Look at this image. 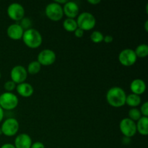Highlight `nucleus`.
I'll return each mask as SVG.
<instances>
[{"label":"nucleus","mask_w":148,"mask_h":148,"mask_svg":"<svg viewBox=\"0 0 148 148\" xmlns=\"http://www.w3.org/2000/svg\"><path fill=\"white\" fill-rule=\"evenodd\" d=\"M45 14L49 20L52 21H59L64 16L63 8L62 5L51 2L48 4L45 9Z\"/></svg>","instance_id":"5"},{"label":"nucleus","mask_w":148,"mask_h":148,"mask_svg":"<svg viewBox=\"0 0 148 148\" xmlns=\"http://www.w3.org/2000/svg\"><path fill=\"white\" fill-rule=\"evenodd\" d=\"M130 142V138H128V137H125L123 138V143H124L125 145H127Z\"/></svg>","instance_id":"34"},{"label":"nucleus","mask_w":148,"mask_h":148,"mask_svg":"<svg viewBox=\"0 0 148 148\" xmlns=\"http://www.w3.org/2000/svg\"><path fill=\"white\" fill-rule=\"evenodd\" d=\"M24 30L20 27L18 23L10 25L7 30V36L12 40H20L23 38Z\"/></svg>","instance_id":"12"},{"label":"nucleus","mask_w":148,"mask_h":148,"mask_svg":"<svg viewBox=\"0 0 148 148\" xmlns=\"http://www.w3.org/2000/svg\"><path fill=\"white\" fill-rule=\"evenodd\" d=\"M137 56L134 51L130 49H126L121 51L119 55L120 64L124 66H131L137 62Z\"/></svg>","instance_id":"8"},{"label":"nucleus","mask_w":148,"mask_h":148,"mask_svg":"<svg viewBox=\"0 0 148 148\" xmlns=\"http://www.w3.org/2000/svg\"><path fill=\"white\" fill-rule=\"evenodd\" d=\"M3 119H4V110L0 107V123L2 121Z\"/></svg>","instance_id":"33"},{"label":"nucleus","mask_w":148,"mask_h":148,"mask_svg":"<svg viewBox=\"0 0 148 148\" xmlns=\"http://www.w3.org/2000/svg\"><path fill=\"white\" fill-rule=\"evenodd\" d=\"M140 103H141V98H140V95L133 93L127 95L125 104H127L129 106L136 108L137 106H140Z\"/></svg>","instance_id":"18"},{"label":"nucleus","mask_w":148,"mask_h":148,"mask_svg":"<svg viewBox=\"0 0 148 148\" xmlns=\"http://www.w3.org/2000/svg\"><path fill=\"white\" fill-rule=\"evenodd\" d=\"M10 77L12 81H13L15 84L25 82L27 77V69L21 65L14 66L10 72Z\"/></svg>","instance_id":"10"},{"label":"nucleus","mask_w":148,"mask_h":148,"mask_svg":"<svg viewBox=\"0 0 148 148\" xmlns=\"http://www.w3.org/2000/svg\"><path fill=\"white\" fill-rule=\"evenodd\" d=\"M56 53L51 49H44L38 55V62L43 66H50L55 62Z\"/></svg>","instance_id":"11"},{"label":"nucleus","mask_w":148,"mask_h":148,"mask_svg":"<svg viewBox=\"0 0 148 148\" xmlns=\"http://www.w3.org/2000/svg\"><path fill=\"white\" fill-rule=\"evenodd\" d=\"M0 148H15L14 145L10 144V143H5V144L2 145Z\"/></svg>","instance_id":"30"},{"label":"nucleus","mask_w":148,"mask_h":148,"mask_svg":"<svg viewBox=\"0 0 148 148\" xmlns=\"http://www.w3.org/2000/svg\"><path fill=\"white\" fill-rule=\"evenodd\" d=\"M19 25H20V27L25 30H27L28 29L31 28V25H32V22L28 17H23L21 20H20V23H18Z\"/></svg>","instance_id":"24"},{"label":"nucleus","mask_w":148,"mask_h":148,"mask_svg":"<svg viewBox=\"0 0 148 148\" xmlns=\"http://www.w3.org/2000/svg\"><path fill=\"white\" fill-rule=\"evenodd\" d=\"M1 132L7 137H12L19 130V123L14 118H9L4 121L1 127Z\"/></svg>","instance_id":"7"},{"label":"nucleus","mask_w":148,"mask_h":148,"mask_svg":"<svg viewBox=\"0 0 148 148\" xmlns=\"http://www.w3.org/2000/svg\"><path fill=\"white\" fill-rule=\"evenodd\" d=\"M130 90L133 94L140 95L145 92L146 90V84L141 79H135L130 84Z\"/></svg>","instance_id":"16"},{"label":"nucleus","mask_w":148,"mask_h":148,"mask_svg":"<svg viewBox=\"0 0 148 148\" xmlns=\"http://www.w3.org/2000/svg\"><path fill=\"white\" fill-rule=\"evenodd\" d=\"M30 148H45V146L43 143H40V142H36L34 143H32Z\"/></svg>","instance_id":"28"},{"label":"nucleus","mask_w":148,"mask_h":148,"mask_svg":"<svg viewBox=\"0 0 148 148\" xmlns=\"http://www.w3.org/2000/svg\"><path fill=\"white\" fill-rule=\"evenodd\" d=\"M0 79H1V73H0Z\"/></svg>","instance_id":"37"},{"label":"nucleus","mask_w":148,"mask_h":148,"mask_svg":"<svg viewBox=\"0 0 148 148\" xmlns=\"http://www.w3.org/2000/svg\"><path fill=\"white\" fill-rule=\"evenodd\" d=\"M32 140L30 136L25 133L18 134L14 140L15 148H30L32 145Z\"/></svg>","instance_id":"14"},{"label":"nucleus","mask_w":148,"mask_h":148,"mask_svg":"<svg viewBox=\"0 0 148 148\" xmlns=\"http://www.w3.org/2000/svg\"><path fill=\"white\" fill-rule=\"evenodd\" d=\"M41 69V65L38 62V61H33L31 62L27 66V72L30 75H34L38 73Z\"/></svg>","instance_id":"21"},{"label":"nucleus","mask_w":148,"mask_h":148,"mask_svg":"<svg viewBox=\"0 0 148 148\" xmlns=\"http://www.w3.org/2000/svg\"><path fill=\"white\" fill-rule=\"evenodd\" d=\"M16 86H17V85H16V84L14 83L13 81L9 80L7 81V82L4 83V88L7 92H11L12 91H13L14 89H16Z\"/></svg>","instance_id":"25"},{"label":"nucleus","mask_w":148,"mask_h":148,"mask_svg":"<svg viewBox=\"0 0 148 148\" xmlns=\"http://www.w3.org/2000/svg\"><path fill=\"white\" fill-rule=\"evenodd\" d=\"M7 15L14 21H20L25 16V10L19 3H12L7 7Z\"/></svg>","instance_id":"9"},{"label":"nucleus","mask_w":148,"mask_h":148,"mask_svg":"<svg viewBox=\"0 0 148 148\" xmlns=\"http://www.w3.org/2000/svg\"><path fill=\"white\" fill-rule=\"evenodd\" d=\"M1 134H2V132H1V128H0V135Z\"/></svg>","instance_id":"36"},{"label":"nucleus","mask_w":148,"mask_h":148,"mask_svg":"<svg viewBox=\"0 0 148 148\" xmlns=\"http://www.w3.org/2000/svg\"><path fill=\"white\" fill-rule=\"evenodd\" d=\"M62 8L64 14H65L67 18L75 19V17H77L79 14V7L75 1H67L64 4V7Z\"/></svg>","instance_id":"13"},{"label":"nucleus","mask_w":148,"mask_h":148,"mask_svg":"<svg viewBox=\"0 0 148 148\" xmlns=\"http://www.w3.org/2000/svg\"><path fill=\"white\" fill-rule=\"evenodd\" d=\"M53 2L61 5V4H65L66 2H67V1H66V0H55Z\"/></svg>","instance_id":"32"},{"label":"nucleus","mask_w":148,"mask_h":148,"mask_svg":"<svg viewBox=\"0 0 148 148\" xmlns=\"http://www.w3.org/2000/svg\"><path fill=\"white\" fill-rule=\"evenodd\" d=\"M18 98L15 94L10 92L0 95V107L3 110H13L18 105Z\"/></svg>","instance_id":"4"},{"label":"nucleus","mask_w":148,"mask_h":148,"mask_svg":"<svg viewBox=\"0 0 148 148\" xmlns=\"http://www.w3.org/2000/svg\"><path fill=\"white\" fill-rule=\"evenodd\" d=\"M128 116L129 119H130L131 120H132L133 121H137L140 118H141L143 116H142L140 111L139 109H137V108H132L128 112Z\"/></svg>","instance_id":"22"},{"label":"nucleus","mask_w":148,"mask_h":148,"mask_svg":"<svg viewBox=\"0 0 148 148\" xmlns=\"http://www.w3.org/2000/svg\"><path fill=\"white\" fill-rule=\"evenodd\" d=\"M63 27L65 30L67 32H75L77 28V21L75 19L66 18L65 19L63 23Z\"/></svg>","instance_id":"19"},{"label":"nucleus","mask_w":148,"mask_h":148,"mask_svg":"<svg viewBox=\"0 0 148 148\" xmlns=\"http://www.w3.org/2000/svg\"><path fill=\"white\" fill-rule=\"evenodd\" d=\"M145 29L146 32H148V20H146L145 23Z\"/></svg>","instance_id":"35"},{"label":"nucleus","mask_w":148,"mask_h":148,"mask_svg":"<svg viewBox=\"0 0 148 148\" xmlns=\"http://www.w3.org/2000/svg\"><path fill=\"white\" fill-rule=\"evenodd\" d=\"M127 94L120 87H112L106 93V101L111 106L120 108L126 103Z\"/></svg>","instance_id":"1"},{"label":"nucleus","mask_w":148,"mask_h":148,"mask_svg":"<svg viewBox=\"0 0 148 148\" xmlns=\"http://www.w3.org/2000/svg\"><path fill=\"white\" fill-rule=\"evenodd\" d=\"M88 2L92 5H97V4L101 3V1L100 0H88Z\"/></svg>","instance_id":"31"},{"label":"nucleus","mask_w":148,"mask_h":148,"mask_svg":"<svg viewBox=\"0 0 148 148\" xmlns=\"http://www.w3.org/2000/svg\"><path fill=\"white\" fill-rule=\"evenodd\" d=\"M23 42L30 49H37L42 44L43 38L40 32L33 28L25 30L23 38Z\"/></svg>","instance_id":"2"},{"label":"nucleus","mask_w":148,"mask_h":148,"mask_svg":"<svg viewBox=\"0 0 148 148\" xmlns=\"http://www.w3.org/2000/svg\"><path fill=\"white\" fill-rule=\"evenodd\" d=\"M137 57L145 58L148 55V46L145 43L140 44L134 50Z\"/></svg>","instance_id":"20"},{"label":"nucleus","mask_w":148,"mask_h":148,"mask_svg":"<svg viewBox=\"0 0 148 148\" xmlns=\"http://www.w3.org/2000/svg\"><path fill=\"white\" fill-rule=\"evenodd\" d=\"M137 126V132H138L141 135L147 136L148 134V118L142 116L137 121L136 124Z\"/></svg>","instance_id":"17"},{"label":"nucleus","mask_w":148,"mask_h":148,"mask_svg":"<svg viewBox=\"0 0 148 148\" xmlns=\"http://www.w3.org/2000/svg\"><path fill=\"white\" fill-rule=\"evenodd\" d=\"M103 34L98 30H95L90 35V40L95 43H99L103 41Z\"/></svg>","instance_id":"23"},{"label":"nucleus","mask_w":148,"mask_h":148,"mask_svg":"<svg viewBox=\"0 0 148 148\" xmlns=\"http://www.w3.org/2000/svg\"><path fill=\"white\" fill-rule=\"evenodd\" d=\"M16 90L19 95H21L22 97H24V98L30 97L34 92L33 87L30 84L25 82L18 84L16 86Z\"/></svg>","instance_id":"15"},{"label":"nucleus","mask_w":148,"mask_h":148,"mask_svg":"<svg viewBox=\"0 0 148 148\" xmlns=\"http://www.w3.org/2000/svg\"><path fill=\"white\" fill-rule=\"evenodd\" d=\"M74 33H75V36H76L77 38H82L84 35L83 30H82V29L79 28V27H77Z\"/></svg>","instance_id":"27"},{"label":"nucleus","mask_w":148,"mask_h":148,"mask_svg":"<svg viewBox=\"0 0 148 148\" xmlns=\"http://www.w3.org/2000/svg\"><path fill=\"white\" fill-rule=\"evenodd\" d=\"M140 113L143 115V116L147 117L148 116V102H145L142 105L141 108H140Z\"/></svg>","instance_id":"26"},{"label":"nucleus","mask_w":148,"mask_h":148,"mask_svg":"<svg viewBox=\"0 0 148 148\" xmlns=\"http://www.w3.org/2000/svg\"><path fill=\"white\" fill-rule=\"evenodd\" d=\"M77 24L79 28L82 29L83 31H88L95 27L96 24V20L93 14L91 13L85 12L77 16Z\"/></svg>","instance_id":"3"},{"label":"nucleus","mask_w":148,"mask_h":148,"mask_svg":"<svg viewBox=\"0 0 148 148\" xmlns=\"http://www.w3.org/2000/svg\"><path fill=\"white\" fill-rule=\"evenodd\" d=\"M119 129L125 137L131 138L137 133L136 123L129 118H124L120 121Z\"/></svg>","instance_id":"6"},{"label":"nucleus","mask_w":148,"mask_h":148,"mask_svg":"<svg viewBox=\"0 0 148 148\" xmlns=\"http://www.w3.org/2000/svg\"><path fill=\"white\" fill-rule=\"evenodd\" d=\"M114 40V38L110 35H107V36H104L103 38V41L106 43H110Z\"/></svg>","instance_id":"29"}]
</instances>
